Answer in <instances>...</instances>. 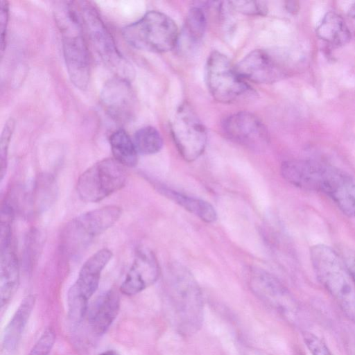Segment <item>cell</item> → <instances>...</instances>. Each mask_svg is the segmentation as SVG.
I'll list each match as a JSON object with an SVG mask.
<instances>
[{"label": "cell", "mask_w": 355, "mask_h": 355, "mask_svg": "<svg viewBox=\"0 0 355 355\" xmlns=\"http://www.w3.org/2000/svg\"><path fill=\"white\" fill-rule=\"evenodd\" d=\"M282 177L293 186L329 196L348 217H355V180L334 166L312 160L293 159L281 166Z\"/></svg>", "instance_id": "6da1fadb"}, {"label": "cell", "mask_w": 355, "mask_h": 355, "mask_svg": "<svg viewBox=\"0 0 355 355\" xmlns=\"http://www.w3.org/2000/svg\"><path fill=\"white\" fill-rule=\"evenodd\" d=\"M315 274L344 314L355 322V284L346 263L331 247L316 244L310 249Z\"/></svg>", "instance_id": "7a4b0ae2"}, {"label": "cell", "mask_w": 355, "mask_h": 355, "mask_svg": "<svg viewBox=\"0 0 355 355\" xmlns=\"http://www.w3.org/2000/svg\"><path fill=\"white\" fill-rule=\"evenodd\" d=\"M54 17L62 35L63 56L69 78L79 89H85L90 78L89 52L80 24L71 1H59Z\"/></svg>", "instance_id": "3957f363"}, {"label": "cell", "mask_w": 355, "mask_h": 355, "mask_svg": "<svg viewBox=\"0 0 355 355\" xmlns=\"http://www.w3.org/2000/svg\"><path fill=\"white\" fill-rule=\"evenodd\" d=\"M168 286L172 323L181 333H195L203 318V302L197 282L187 268L173 264Z\"/></svg>", "instance_id": "277c9868"}, {"label": "cell", "mask_w": 355, "mask_h": 355, "mask_svg": "<svg viewBox=\"0 0 355 355\" xmlns=\"http://www.w3.org/2000/svg\"><path fill=\"white\" fill-rule=\"evenodd\" d=\"M122 35L127 43L135 49L164 53L175 46L178 28L168 16L151 10L137 21L124 27Z\"/></svg>", "instance_id": "5b68a950"}, {"label": "cell", "mask_w": 355, "mask_h": 355, "mask_svg": "<svg viewBox=\"0 0 355 355\" xmlns=\"http://www.w3.org/2000/svg\"><path fill=\"white\" fill-rule=\"evenodd\" d=\"M80 24L85 37L94 51L106 65L119 72V76L128 74V64L117 49L115 42L103 21L96 8L85 1H71Z\"/></svg>", "instance_id": "8992f818"}, {"label": "cell", "mask_w": 355, "mask_h": 355, "mask_svg": "<svg viewBox=\"0 0 355 355\" xmlns=\"http://www.w3.org/2000/svg\"><path fill=\"white\" fill-rule=\"evenodd\" d=\"M127 181L125 167L114 158L98 161L85 171L77 182L80 198L96 202L120 190Z\"/></svg>", "instance_id": "52a82bcc"}, {"label": "cell", "mask_w": 355, "mask_h": 355, "mask_svg": "<svg viewBox=\"0 0 355 355\" xmlns=\"http://www.w3.org/2000/svg\"><path fill=\"white\" fill-rule=\"evenodd\" d=\"M112 257L103 248L93 254L82 266L75 283L67 294L69 313L74 321L80 320L87 313L88 301L98 288L101 275Z\"/></svg>", "instance_id": "ba28073f"}, {"label": "cell", "mask_w": 355, "mask_h": 355, "mask_svg": "<svg viewBox=\"0 0 355 355\" xmlns=\"http://www.w3.org/2000/svg\"><path fill=\"white\" fill-rule=\"evenodd\" d=\"M121 215L120 207L110 205L87 211L72 219L63 234L67 249L72 254L77 252L111 227Z\"/></svg>", "instance_id": "9c48e42d"}, {"label": "cell", "mask_w": 355, "mask_h": 355, "mask_svg": "<svg viewBox=\"0 0 355 355\" xmlns=\"http://www.w3.org/2000/svg\"><path fill=\"white\" fill-rule=\"evenodd\" d=\"M205 77L211 96L221 103H230L250 89L224 54L213 51L208 57Z\"/></svg>", "instance_id": "30bf717a"}, {"label": "cell", "mask_w": 355, "mask_h": 355, "mask_svg": "<svg viewBox=\"0 0 355 355\" xmlns=\"http://www.w3.org/2000/svg\"><path fill=\"white\" fill-rule=\"evenodd\" d=\"M171 131L185 160L192 162L204 152L207 140L206 128L189 104L183 103L178 107L171 123Z\"/></svg>", "instance_id": "8fae6325"}, {"label": "cell", "mask_w": 355, "mask_h": 355, "mask_svg": "<svg viewBox=\"0 0 355 355\" xmlns=\"http://www.w3.org/2000/svg\"><path fill=\"white\" fill-rule=\"evenodd\" d=\"M101 103L106 113L115 121L126 123L135 111V96L128 79L116 76L109 80L101 92Z\"/></svg>", "instance_id": "7c38bea8"}, {"label": "cell", "mask_w": 355, "mask_h": 355, "mask_svg": "<svg viewBox=\"0 0 355 355\" xmlns=\"http://www.w3.org/2000/svg\"><path fill=\"white\" fill-rule=\"evenodd\" d=\"M223 128L234 141L253 149L264 148L268 141L266 127L252 113L239 112L227 117Z\"/></svg>", "instance_id": "4fadbf2b"}, {"label": "cell", "mask_w": 355, "mask_h": 355, "mask_svg": "<svg viewBox=\"0 0 355 355\" xmlns=\"http://www.w3.org/2000/svg\"><path fill=\"white\" fill-rule=\"evenodd\" d=\"M160 270L155 254L146 248L139 249L131 267L120 286L125 295H134L153 284L158 279Z\"/></svg>", "instance_id": "5bb4252c"}, {"label": "cell", "mask_w": 355, "mask_h": 355, "mask_svg": "<svg viewBox=\"0 0 355 355\" xmlns=\"http://www.w3.org/2000/svg\"><path fill=\"white\" fill-rule=\"evenodd\" d=\"M249 282L253 293L269 306L284 313L294 307L293 300L287 289L268 272L252 270Z\"/></svg>", "instance_id": "9a60e30c"}, {"label": "cell", "mask_w": 355, "mask_h": 355, "mask_svg": "<svg viewBox=\"0 0 355 355\" xmlns=\"http://www.w3.org/2000/svg\"><path fill=\"white\" fill-rule=\"evenodd\" d=\"M243 80L256 83H272L282 76L277 61L264 50H254L244 57L235 67Z\"/></svg>", "instance_id": "2e32d148"}, {"label": "cell", "mask_w": 355, "mask_h": 355, "mask_svg": "<svg viewBox=\"0 0 355 355\" xmlns=\"http://www.w3.org/2000/svg\"><path fill=\"white\" fill-rule=\"evenodd\" d=\"M120 309V297L116 291L109 290L101 295L88 307L87 319L97 335L105 334L116 319Z\"/></svg>", "instance_id": "e0dca14e"}, {"label": "cell", "mask_w": 355, "mask_h": 355, "mask_svg": "<svg viewBox=\"0 0 355 355\" xmlns=\"http://www.w3.org/2000/svg\"><path fill=\"white\" fill-rule=\"evenodd\" d=\"M0 259V299L3 309L15 295L19 283V263L12 243L1 245Z\"/></svg>", "instance_id": "ac0fdd59"}, {"label": "cell", "mask_w": 355, "mask_h": 355, "mask_svg": "<svg viewBox=\"0 0 355 355\" xmlns=\"http://www.w3.org/2000/svg\"><path fill=\"white\" fill-rule=\"evenodd\" d=\"M35 302L33 295L26 296L5 328L3 347L8 352L15 350L19 344Z\"/></svg>", "instance_id": "d6986e66"}, {"label": "cell", "mask_w": 355, "mask_h": 355, "mask_svg": "<svg viewBox=\"0 0 355 355\" xmlns=\"http://www.w3.org/2000/svg\"><path fill=\"white\" fill-rule=\"evenodd\" d=\"M317 35L326 42L340 46L350 39L349 30L343 17L334 12H329L316 29Z\"/></svg>", "instance_id": "ffe728a7"}, {"label": "cell", "mask_w": 355, "mask_h": 355, "mask_svg": "<svg viewBox=\"0 0 355 355\" xmlns=\"http://www.w3.org/2000/svg\"><path fill=\"white\" fill-rule=\"evenodd\" d=\"M161 192L205 223H213L217 218L214 207L207 201L187 196L168 189H162Z\"/></svg>", "instance_id": "44dd1931"}, {"label": "cell", "mask_w": 355, "mask_h": 355, "mask_svg": "<svg viewBox=\"0 0 355 355\" xmlns=\"http://www.w3.org/2000/svg\"><path fill=\"white\" fill-rule=\"evenodd\" d=\"M114 157L125 167H134L138 161V152L129 135L123 129L114 131L109 139Z\"/></svg>", "instance_id": "7402d4cb"}, {"label": "cell", "mask_w": 355, "mask_h": 355, "mask_svg": "<svg viewBox=\"0 0 355 355\" xmlns=\"http://www.w3.org/2000/svg\"><path fill=\"white\" fill-rule=\"evenodd\" d=\"M134 144L138 153L152 155L162 148L163 139L159 131L152 126L139 129L134 136Z\"/></svg>", "instance_id": "603a6c76"}, {"label": "cell", "mask_w": 355, "mask_h": 355, "mask_svg": "<svg viewBox=\"0 0 355 355\" xmlns=\"http://www.w3.org/2000/svg\"><path fill=\"white\" fill-rule=\"evenodd\" d=\"M207 20L204 11L199 7H192L188 12L185 28L189 38L198 42L203 37L206 30Z\"/></svg>", "instance_id": "cb8c5ba5"}, {"label": "cell", "mask_w": 355, "mask_h": 355, "mask_svg": "<svg viewBox=\"0 0 355 355\" xmlns=\"http://www.w3.org/2000/svg\"><path fill=\"white\" fill-rule=\"evenodd\" d=\"M15 129V121L10 118L3 128L0 142V175L3 180L7 168L8 148Z\"/></svg>", "instance_id": "d4e9b609"}, {"label": "cell", "mask_w": 355, "mask_h": 355, "mask_svg": "<svg viewBox=\"0 0 355 355\" xmlns=\"http://www.w3.org/2000/svg\"><path fill=\"white\" fill-rule=\"evenodd\" d=\"M55 340V334L51 327L47 328L33 345L29 355H49Z\"/></svg>", "instance_id": "484cf974"}, {"label": "cell", "mask_w": 355, "mask_h": 355, "mask_svg": "<svg viewBox=\"0 0 355 355\" xmlns=\"http://www.w3.org/2000/svg\"><path fill=\"white\" fill-rule=\"evenodd\" d=\"M230 3L236 10L245 15H264L267 12L266 5L263 1H233Z\"/></svg>", "instance_id": "4316f807"}, {"label": "cell", "mask_w": 355, "mask_h": 355, "mask_svg": "<svg viewBox=\"0 0 355 355\" xmlns=\"http://www.w3.org/2000/svg\"><path fill=\"white\" fill-rule=\"evenodd\" d=\"M303 339L311 355H332L327 344L315 334L304 332Z\"/></svg>", "instance_id": "83f0119b"}, {"label": "cell", "mask_w": 355, "mask_h": 355, "mask_svg": "<svg viewBox=\"0 0 355 355\" xmlns=\"http://www.w3.org/2000/svg\"><path fill=\"white\" fill-rule=\"evenodd\" d=\"M9 19V6L7 1H1L0 13L1 53L3 54L6 44V33Z\"/></svg>", "instance_id": "f1b7e54d"}, {"label": "cell", "mask_w": 355, "mask_h": 355, "mask_svg": "<svg viewBox=\"0 0 355 355\" xmlns=\"http://www.w3.org/2000/svg\"><path fill=\"white\" fill-rule=\"evenodd\" d=\"M346 265L355 284V257L349 259Z\"/></svg>", "instance_id": "f546056e"}, {"label": "cell", "mask_w": 355, "mask_h": 355, "mask_svg": "<svg viewBox=\"0 0 355 355\" xmlns=\"http://www.w3.org/2000/svg\"><path fill=\"white\" fill-rule=\"evenodd\" d=\"M99 355H121L118 352L114 349H109L100 354Z\"/></svg>", "instance_id": "4dcf8cb0"}, {"label": "cell", "mask_w": 355, "mask_h": 355, "mask_svg": "<svg viewBox=\"0 0 355 355\" xmlns=\"http://www.w3.org/2000/svg\"><path fill=\"white\" fill-rule=\"evenodd\" d=\"M349 14L352 17L355 18V3L352 6L349 11Z\"/></svg>", "instance_id": "1f68e13d"}]
</instances>
